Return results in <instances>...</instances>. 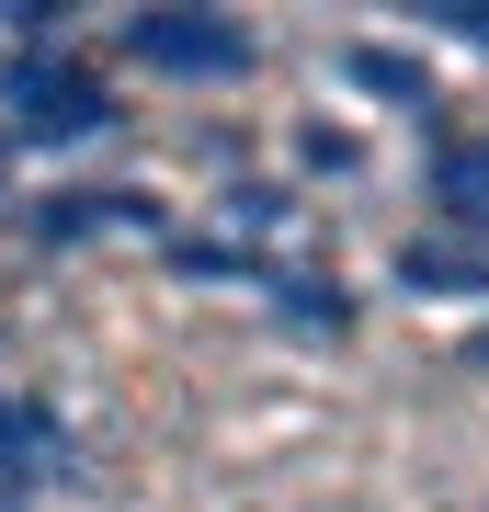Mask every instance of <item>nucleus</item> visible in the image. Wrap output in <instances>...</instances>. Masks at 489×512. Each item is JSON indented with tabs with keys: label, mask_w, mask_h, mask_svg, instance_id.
Wrapping results in <instances>:
<instances>
[{
	"label": "nucleus",
	"mask_w": 489,
	"mask_h": 512,
	"mask_svg": "<svg viewBox=\"0 0 489 512\" xmlns=\"http://www.w3.org/2000/svg\"><path fill=\"white\" fill-rule=\"evenodd\" d=\"M126 46L148 57V69H171V80H239L251 69V35H239L228 12H137Z\"/></svg>",
	"instance_id": "obj_1"
},
{
	"label": "nucleus",
	"mask_w": 489,
	"mask_h": 512,
	"mask_svg": "<svg viewBox=\"0 0 489 512\" xmlns=\"http://www.w3.org/2000/svg\"><path fill=\"white\" fill-rule=\"evenodd\" d=\"M103 114H114V103L91 92V69H69V57H46V46L12 57V126H23V137H91Z\"/></svg>",
	"instance_id": "obj_2"
},
{
	"label": "nucleus",
	"mask_w": 489,
	"mask_h": 512,
	"mask_svg": "<svg viewBox=\"0 0 489 512\" xmlns=\"http://www.w3.org/2000/svg\"><path fill=\"white\" fill-rule=\"evenodd\" d=\"M46 478H69V421L46 399H0V501L46 490Z\"/></svg>",
	"instance_id": "obj_3"
},
{
	"label": "nucleus",
	"mask_w": 489,
	"mask_h": 512,
	"mask_svg": "<svg viewBox=\"0 0 489 512\" xmlns=\"http://www.w3.org/2000/svg\"><path fill=\"white\" fill-rule=\"evenodd\" d=\"M444 205L467 228H489V148H455V160H444Z\"/></svg>",
	"instance_id": "obj_4"
},
{
	"label": "nucleus",
	"mask_w": 489,
	"mask_h": 512,
	"mask_svg": "<svg viewBox=\"0 0 489 512\" xmlns=\"http://www.w3.org/2000/svg\"><path fill=\"white\" fill-rule=\"evenodd\" d=\"M433 12L455 23V35H478V46H489V0H433Z\"/></svg>",
	"instance_id": "obj_5"
}]
</instances>
